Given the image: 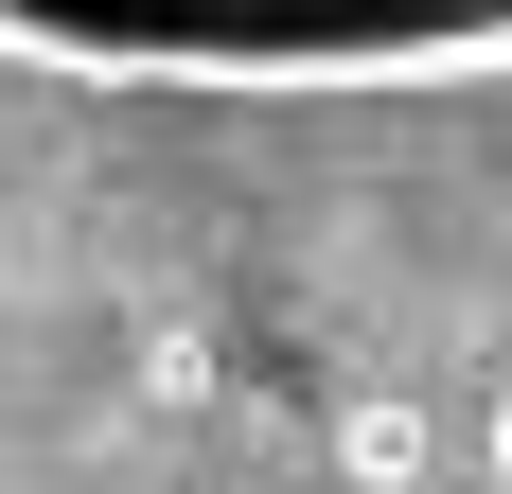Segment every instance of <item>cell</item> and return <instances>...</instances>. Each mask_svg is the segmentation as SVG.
<instances>
[{
    "label": "cell",
    "instance_id": "obj_1",
    "mask_svg": "<svg viewBox=\"0 0 512 494\" xmlns=\"http://www.w3.org/2000/svg\"><path fill=\"white\" fill-rule=\"evenodd\" d=\"M0 53L53 71H265V89H336V71H495L512 0H0Z\"/></svg>",
    "mask_w": 512,
    "mask_h": 494
},
{
    "label": "cell",
    "instance_id": "obj_2",
    "mask_svg": "<svg viewBox=\"0 0 512 494\" xmlns=\"http://www.w3.org/2000/svg\"><path fill=\"white\" fill-rule=\"evenodd\" d=\"M424 459H442L424 406H354V424H336V477H354V494H424Z\"/></svg>",
    "mask_w": 512,
    "mask_h": 494
},
{
    "label": "cell",
    "instance_id": "obj_3",
    "mask_svg": "<svg viewBox=\"0 0 512 494\" xmlns=\"http://www.w3.org/2000/svg\"><path fill=\"white\" fill-rule=\"evenodd\" d=\"M495 477H512V389H495Z\"/></svg>",
    "mask_w": 512,
    "mask_h": 494
}]
</instances>
